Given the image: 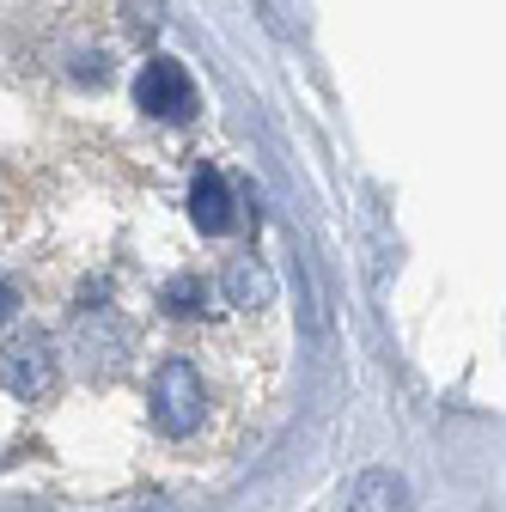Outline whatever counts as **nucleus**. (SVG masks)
<instances>
[{
    "label": "nucleus",
    "mask_w": 506,
    "mask_h": 512,
    "mask_svg": "<svg viewBox=\"0 0 506 512\" xmlns=\"http://www.w3.org/2000/svg\"><path fill=\"white\" fill-rule=\"evenodd\" d=\"M147 403H153V427H159V433H171V439H189V433L202 427V415H208L202 372L189 366L183 354H177V360H165V366L153 372V391H147Z\"/></svg>",
    "instance_id": "nucleus-1"
},
{
    "label": "nucleus",
    "mask_w": 506,
    "mask_h": 512,
    "mask_svg": "<svg viewBox=\"0 0 506 512\" xmlns=\"http://www.w3.org/2000/svg\"><path fill=\"white\" fill-rule=\"evenodd\" d=\"M55 378H61V354L43 330H19L0 348V384H7L19 403H43L55 391Z\"/></svg>",
    "instance_id": "nucleus-2"
},
{
    "label": "nucleus",
    "mask_w": 506,
    "mask_h": 512,
    "mask_svg": "<svg viewBox=\"0 0 506 512\" xmlns=\"http://www.w3.org/2000/svg\"><path fill=\"white\" fill-rule=\"evenodd\" d=\"M135 104L153 122H189V116H196V80H189L183 61L153 55L147 68H141V80H135Z\"/></svg>",
    "instance_id": "nucleus-3"
},
{
    "label": "nucleus",
    "mask_w": 506,
    "mask_h": 512,
    "mask_svg": "<svg viewBox=\"0 0 506 512\" xmlns=\"http://www.w3.org/2000/svg\"><path fill=\"white\" fill-rule=\"evenodd\" d=\"M189 220H196L208 238L232 232L238 208H232V183H226V171H214V165L196 171V183H189Z\"/></svg>",
    "instance_id": "nucleus-4"
},
{
    "label": "nucleus",
    "mask_w": 506,
    "mask_h": 512,
    "mask_svg": "<svg viewBox=\"0 0 506 512\" xmlns=\"http://www.w3.org/2000/svg\"><path fill=\"white\" fill-rule=\"evenodd\" d=\"M220 287H226L232 311H269L275 305V275H269V263H257V256H232Z\"/></svg>",
    "instance_id": "nucleus-5"
},
{
    "label": "nucleus",
    "mask_w": 506,
    "mask_h": 512,
    "mask_svg": "<svg viewBox=\"0 0 506 512\" xmlns=\"http://www.w3.org/2000/svg\"><path fill=\"white\" fill-rule=\"evenodd\" d=\"M208 299H214V287H208L202 275H171V281L159 287V311L177 317V324H196V317H208Z\"/></svg>",
    "instance_id": "nucleus-6"
},
{
    "label": "nucleus",
    "mask_w": 506,
    "mask_h": 512,
    "mask_svg": "<svg viewBox=\"0 0 506 512\" xmlns=\"http://www.w3.org/2000/svg\"><path fill=\"white\" fill-rule=\"evenodd\" d=\"M348 512H403V482H397L391 470H366V476L354 482Z\"/></svg>",
    "instance_id": "nucleus-7"
},
{
    "label": "nucleus",
    "mask_w": 506,
    "mask_h": 512,
    "mask_svg": "<svg viewBox=\"0 0 506 512\" xmlns=\"http://www.w3.org/2000/svg\"><path fill=\"white\" fill-rule=\"evenodd\" d=\"M74 80H86V86L110 80V61H98V55H80V61H74Z\"/></svg>",
    "instance_id": "nucleus-8"
},
{
    "label": "nucleus",
    "mask_w": 506,
    "mask_h": 512,
    "mask_svg": "<svg viewBox=\"0 0 506 512\" xmlns=\"http://www.w3.org/2000/svg\"><path fill=\"white\" fill-rule=\"evenodd\" d=\"M13 311H19V293H13L7 281H0V330H7V324H13Z\"/></svg>",
    "instance_id": "nucleus-9"
}]
</instances>
